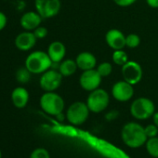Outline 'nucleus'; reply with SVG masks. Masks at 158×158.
I'll use <instances>...</instances> for the list:
<instances>
[{
  "label": "nucleus",
  "mask_w": 158,
  "mask_h": 158,
  "mask_svg": "<svg viewBox=\"0 0 158 158\" xmlns=\"http://www.w3.org/2000/svg\"><path fill=\"white\" fill-rule=\"evenodd\" d=\"M75 61L78 69H80L81 71L96 69L97 67V58L93 53L89 51L79 53L75 58Z\"/></svg>",
  "instance_id": "nucleus-16"
},
{
  "label": "nucleus",
  "mask_w": 158,
  "mask_h": 158,
  "mask_svg": "<svg viewBox=\"0 0 158 158\" xmlns=\"http://www.w3.org/2000/svg\"><path fill=\"white\" fill-rule=\"evenodd\" d=\"M30 158H50V154L45 148H36L31 152Z\"/></svg>",
  "instance_id": "nucleus-24"
},
{
  "label": "nucleus",
  "mask_w": 158,
  "mask_h": 158,
  "mask_svg": "<svg viewBox=\"0 0 158 158\" xmlns=\"http://www.w3.org/2000/svg\"><path fill=\"white\" fill-rule=\"evenodd\" d=\"M10 100L14 107L17 109H23L27 106L30 100V93L23 86H18L11 91Z\"/></svg>",
  "instance_id": "nucleus-15"
},
{
  "label": "nucleus",
  "mask_w": 158,
  "mask_h": 158,
  "mask_svg": "<svg viewBox=\"0 0 158 158\" xmlns=\"http://www.w3.org/2000/svg\"><path fill=\"white\" fill-rule=\"evenodd\" d=\"M121 137L124 143L129 148H139L148 139L144 127L136 122L127 123L122 127Z\"/></svg>",
  "instance_id": "nucleus-1"
},
{
  "label": "nucleus",
  "mask_w": 158,
  "mask_h": 158,
  "mask_svg": "<svg viewBox=\"0 0 158 158\" xmlns=\"http://www.w3.org/2000/svg\"><path fill=\"white\" fill-rule=\"evenodd\" d=\"M86 103L90 112L99 114L107 109L110 103V96L106 90L99 88L89 92Z\"/></svg>",
  "instance_id": "nucleus-5"
},
{
  "label": "nucleus",
  "mask_w": 158,
  "mask_h": 158,
  "mask_svg": "<svg viewBox=\"0 0 158 158\" xmlns=\"http://www.w3.org/2000/svg\"><path fill=\"white\" fill-rule=\"evenodd\" d=\"M118 116V112L117 111H111L109 112L107 114H106V119L108 120H113V119H115L116 117Z\"/></svg>",
  "instance_id": "nucleus-29"
},
{
  "label": "nucleus",
  "mask_w": 158,
  "mask_h": 158,
  "mask_svg": "<svg viewBox=\"0 0 158 158\" xmlns=\"http://www.w3.org/2000/svg\"><path fill=\"white\" fill-rule=\"evenodd\" d=\"M121 73L125 81L135 86L141 81L143 76V70L139 62L135 60H128L126 64L122 66Z\"/></svg>",
  "instance_id": "nucleus-9"
},
{
  "label": "nucleus",
  "mask_w": 158,
  "mask_h": 158,
  "mask_svg": "<svg viewBox=\"0 0 158 158\" xmlns=\"http://www.w3.org/2000/svg\"><path fill=\"white\" fill-rule=\"evenodd\" d=\"M112 95L114 100L120 102L130 101L134 96L133 85L127 83L124 79L115 82L112 87Z\"/></svg>",
  "instance_id": "nucleus-11"
},
{
  "label": "nucleus",
  "mask_w": 158,
  "mask_h": 158,
  "mask_svg": "<svg viewBox=\"0 0 158 158\" xmlns=\"http://www.w3.org/2000/svg\"><path fill=\"white\" fill-rule=\"evenodd\" d=\"M8 25V17L6 13L0 10V32L3 31Z\"/></svg>",
  "instance_id": "nucleus-28"
},
{
  "label": "nucleus",
  "mask_w": 158,
  "mask_h": 158,
  "mask_svg": "<svg viewBox=\"0 0 158 158\" xmlns=\"http://www.w3.org/2000/svg\"><path fill=\"white\" fill-rule=\"evenodd\" d=\"M32 73L25 67H20L15 73V79L20 85H26L30 82L32 78Z\"/></svg>",
  "instance_id": "nucleus-19"
},
{
  "label": "nucleus",
  "mask_w": 158,
  "mask_h": 158,
  "mask_svg": "<svg viewBox=\"0 0 158 158\" xmlns=\"http://www.w3.org/2000/svg\"><path fill=\"white\" fill-rule=\"evenodd\" d=\"M89 113L90 111L86 102H75L68 107L66 118L70 124L73 126H80L88 120Z\"/></svg>",
  "instance_id": "nucleus-6"
},
{
  "label": "nucleus",
  "mask_w": 158,
  "mask_h": 158,
  "mask_svg": "<svg viewBox=\"0 0 158 158\" xmlns=\"http://www.w3.org/2000/svg\"><path fill=\"white\" fill-rule=\"evenodd\" d=\"M77 69L78 67L76 61L75 60L73 59H65L61 60L59 63V67H58V71L60 73V74L63 77H70L73 75L77 71Z\"/></svg>",
  "instance_id": "nucleus-18"
},
{
  "label": "nucleus",
  "mask_w": 158,
  "mask_h": 158,
  "mask_svg": "<svg viewBox=\"0 0 158 158\" xmlns=\"http://www.w3.org/2000/svg\"><path fill=\"white\" fill-rule=\"evenodd\" d=\"M102 77L97 71V69H91L83 71L79 77V85L86 91H93L100 88Z\"/></svg>",
  "instance_id": "nucleus-10"
},
{
  "label": "nucleus",
  "mask_w": 158,
  "mask_h": 158,
  "mask_svg": "<svg viewBox=\"0 0 158 158\" xmlns=\"http://www.w3.org/2000/svg\"><path fill=\"white\" fill-rule=\"evenodd\" d=\"M146 150L151 156L158 158V137L149 138L147 139Z\"/></svg>",
  "instance_id": "nucleus-21"
},
{
  "label": "nucleus",
  "mask_w": 158,
  "mask_h": 158,
  "mask_svg": "<svg viewBox=\"0 0 158 158\" xmlns=\"http://www.w3.org/2000/svg\"><path fill=\"white\" fill-rule=\"evenodd\" d=\"M33 33L35 35V37H36L37 40H41V39H44V38H46L48 36V29L45 26L40 25L36 29H35L33 31Z\"/></svg>",
  "instance_id": "nucleus-25"
},
{
  "label": "nucleus",
  "mask_w": 158,
  "mask_h": 158,
  "mask_svg": "<svg viewBox=\"0 0 158 158\" xmlns=\"http://www.w3.org/2000/svg\"><path fill=\"white\" fill-rule=\"evenodd\" d=\"M105 41L114 50L123 49L126 47V35L118 29H110L105 34Z\"/></svg>",
  "instance_id": "nucleus-14"
},
{
  "label": "nucleus",
  "mask_w": 158,
  "mask_h": 158,
  "mask_svg": "<svg viewBox=\"0 0 158 158\" xmlns=\"http://www.w3.org/2000/svg\"><path fill=\"white\" fill-rule=\"evenodd\" d=\"M35 9L44 19L56 17L61 9L60 0H35Z\"/></svg>",
  "instance_id": "nucleus-8"
},
{
  "label": "nucleus",
  "mask_w": 158,
  "mask_h": 158,
  "mask_svg": "<svg viewBox=\"0 0 158 158\" xmlns=\"http://www.w3.org/2000/svg\"><path fill=\"white\" fill-rule=\"evenodd\" d=\"M41 109L48 114L56 116L63 112L65 102L60 95L55 91L44 92L39 100Z\"/></svg>",
  "instance_id": "nucleus-3"
},
{
  "label": "nucleus",
  "mask_w": 158,
  "mask_h": 158,
  "mask_svg": "<svg viewBox=\"0 0 158 158\" xmlns=\"http://www.w3.org/2000/svg\"><path fill=\"white\" fill-rule=\"evenodd\" d=\"M145 130V134L147 136V138H153V137H157L158 134V127L157 126H155L154 124H151L148 125L144 127Z\"/></svg>",
  "instance_id": "nucleus-26"
},
{
  "label": "nucleus",
  "mask_w": 158,
  "mask_h": 158,
  "mask_svg": "<svg viewBox=\"0 0 158 158\" xmlns=\"http://www.w3.org/2000/svg\"><path fill=\"white\" fill-rule=\"evenodd\" d=\"M146 3L152 9H158V0H146Z\"/></svg>",
  "instance_id": "nucleus-30"
},
{
  "label": "nucleus",
  "mask_w": 158,
  "mask_h": 158,
  "mask_svg": "<svg viewBox=\"0 0 158 158\" xmlns=\"http://www.w3.org/2000/svg\"><path fill=\"white\" fill-rule=\"evenodd\" d=\"M154 113V103L146 97L137 98L130 105V114L135 119L138 120H146L152 116Z\"/></svg>",
  "instance_id": "nucleus-4"
},
{
  "label": "nucleus",
  "mask_w": 158,
  "mask_h": 158,
  "mask_svg": "<svg viewBox=\"0 0 158 158\" xmlns=\"http://www.w3.org/2000/svg\"><path fill=\"white\" fill-rule=\"evenodd\" d=\"M96 69L102 78L110 76L111 73H113V65L111 62H108V61H103V62L100 63L96 67Z\"/></svg>",
  "instance_id": "nucleus-22"
},
{
  "label": "nucleus",
  "mask_w": 158,
  "mask_h": 158,
  "mask_svg": "<svg viewBox=\"0 0 158 158\" xmlns=\"http://www.w3.org/2000/svg\"><path fill=\"white\" fill-rule=\"evenodd\" d=\"M152 120H153V124L155 126H157L158 127V112H155L152 115Z\"/></svg>",
  "instance_id": "nucleus-31"
},
{
  "label": "nucleus",
  "mask_w": 158,
  "mask_h": 158,
  "mask_svg": "<svg viewBox=\"0 0 158 158\" xmlns=\"http://www.w3.org/2000/svg\"><path fill=\"white\" fill-rule=\"evenodd\" d=\"M0 158H2V152H1V150H0Z\"/></svg>",
  "instance_id": "nucleus-32"
},
{
  "label": "nucleus",
  "mask_w": 158,
  "mask_h": 158,
  "mask_svg": "<svg viewBox=\"0 0 158 158\" xmlns=\"http://www.w3.org/2000/svg\"><path fill=\"white\" fill-rule=\"evenodd\" d=\"M52 60L48 52L43 50H35L29 53L25 59L24 66L33 74H42L52 67Z\"/></svg>",
  "instance_id": "nucleus-2"
},
{
  "label": "nucleus",
  "mask_w": 158,
  "mask_h": 158,
  "mask_svg": "<svg viewBox=\"0 0 158 158\" xmlns=\"http://www.w3.org/2000/svg\"><path fill=\"white\" fill-rule=\"evenodd\" d=\"M140 45V37L136 34H129L126 36V47L136 48Z\"/></svg>",
  "instance_id": "nucleus-23"
},
{
  "label": "nucleus",
  "mask_w": 158,
  "mask_h": 158,
  "mask_svg": "<svg viewBox=\"0 0 158 158\" xmlns=\"http://www.w3.org/2000/svg\"><path fill=\"white\" fill-rule=\"evenodd\" d=\"M47 52L53 63H60L66 55V47L60 41H53L48 45Z\"/></svg>",
  "instance_id": "nucleus-17"
},
{
  "label": "nucleus",
  "mask_w": 158,
  "mask_h": 158,
  "mask_svg": "<svg viewBox=\"0 0 158 158\" xmlns=\"http://www.w3.org/2000/svg\"><path fill=\"white\" fill-rule=\"evenodd\" d=\"M43 18L36 10H30L24 12L20 18V25L24 31L33 32L41 25Z\"/></svg>",
  "instance_id": "nucleus-13"
},
{
  "label": "nucleus",
  "mask_w": 158,
  "mask_h": 158,
  "mask_svg": "<svg viewBox=\"0 0 158 158\" xmlns=\"http://www.w3.org/2000/svg\"><path fill=\"white\" fill-rule=\"evenodd\" d=\"M137 0H114V2L122 8H126V7H129L131 5H133Z\"/></svg>",
  "instance_id": "nucleus-27"
},
{
  "label": "nucleus",
  "mask_w": 158,
  "mask_h": 158,
  "mask_svg": "<svg viewBox=\"0 0 158 158\" xmlns=\"http://www.w3.org/2000/svg\"><path fill=\"white\" fill-rule=\"evenodd\" d=\"M112 60H113V62L114 64H116L118 66H121V67L129 60L127 52L124 51L123 49L114 50V53L112 55Z\"/></svg>",
  "instance_id": "nucleus-20"
},
{
  "label": "nucleus",
  "mask_w": 158,
  "mask_h": 158,
  "mask_svg": "<svg viewBox=\"0 0 158 158\" xmlns=\"http://www.w3.org/2000/svg\"><path fill=\"white\" fill-rule=\"evenodd\" d=\"M37 39L33 32L31 31H23L19 33L15 39H14V45L17 49L20 51H30L35 48L36 45Z\"/></svg>",
  "instance_id": "nucleus-12"
},
{
  "label": "nucleus",
  "mask_w": 158,
  "mask_h": 158,
  "mask_svg": "<svg viewBox=\"0 0 158 158\" xmlns=\"http://www.w3.org/2000/svg\"><path fill=\"white\" fill-rule=\"evenodd\" d=\"M62 78L63 76L58 70L50 68L41 74L39 78V86L45 92L55 91L60 87Z\"/></svg>",
  "instance_id": "nucleus-7"
}]
</instances>
